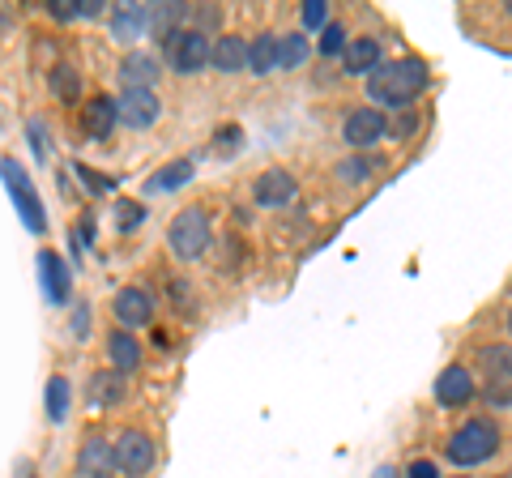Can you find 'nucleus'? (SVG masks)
Instances as JSON below:
<instances>
[{
  "mask_svg": "<svg viewBox=\"0 0 512 478\" xmlns=\"http://www.w3.org/2000/svg\"><path fill=\"white\" fill-rule=\"evenodd\" d=\"M427 86H431V69L419 56L380 60V65L367 73V99H372L376 107H393V111L410 107Z\"/></svg>",
  "mask_w": 512,
  "mask_h": 478,
  "instance_id": "f257e3e1",
  "label": "nucleus"
},
{
  "mask_svg": "<svg viewBox=\"0 0 512 478\" xmlns=\"http://www.w3.org/2000/svg\"><path fill=\"white\" fill-rule=\"evenodd\" d=\"M500 444H504V432L491 419H470L448 436L444 453H448V461H457V466L466 470V466H483V461H491L495 453H500Z\"/></svg>",
  "mask_w": 512,
  "mask_h": 478,
  "instance_id": "f03ea898",
  "label": "nucleus"
},
{
  "mask_svg": "<svg viewBox=\"0 0 512 478\" xmlns=\"http://www.w3.org/2000/svg\"><path fill=\"white\" fill-rule=\"evenodd\" d=\"M214 244V227H210V214L197 210V205H188V210H180L171 218L167 227V248L175 261H201L205 252H210Z\"/></svg>",
  "mask_w": 512,
  "mask_h": 478,
  "instance_id": "7ed1b4c3",
  "label": "nucleus"
},
{
  "mask_svg": "<svg viewBox=\"0 0 512 478\" xmlns=\"http://www.w3.org/2000/svg\"><path fill=\"white\" fill-rule=\"evenodd\" d=\"M163 47H167V65L171 73L180 77H197L210 69V39L197 35V30H171V35H163Z\"/></svg>",
  "mask_w": 512,
  "mask_h": 478,
  "instance_id": "20e7f679",
  "label": "nucleus"
},
{
  "mask_svg": "<svg viewBox=\"0 0 512 478\" xmlns=\"http://www.w3.org/2000/svg\"><path fill=\"white\" fill-rule=\"evenodd\" d=\"M0 175H5V188H9V197L13 205H18V214L22 222L35 235L47 231V214H43V197L35 193V184H30V175L18 167V158H0Z\"/></svg>",
  "mask_w": 512,
  "mask_h": 478,
  "instance_id": "39448f33",
  "label": "nucleus"
},
{
  "mask_svg": "<svg viewBox=\"0 0 512 478\" xmlns=\"http://www.w3.org/2000/svg\"><path fill=\"white\" fill-rule=\"evenodd\" d=\"M111 457H116V470L128 474V478H141V474H150L154 470V436L150 432H141V427H124V432L111 440Z\"/></svg>",
  "mask_w": 512,
  "mask_h": 478,
  "instance_id": "423d86ee",
  "label": "nucleus"
},
{
  "mask_svg": "<svg viewBox=\"0 0 512 478\" xmlns=\"http://www.w3.org/2000/svg\"><path fill=\"white\" fill-rule=\"evenodd\" d=\"M389 137V120H384V111H376V107H355L350 116L342 120V141L350 150H372V146H380V141Z\"/></svg>",
  "mask_w": 512,
  "mask_h": 478,
  "instance_id": "0eeeda50",
  "label": "nucleus"
},
{
  "mask_svg": "<svg viewBox=\"0 0 512 478\" xmlns=\"http://www.w3.org/2000/svg\"><path fill=\"white\" fill-rule=\"evenodd\" d=\"M163 120V99H158L154 90H124L116 99V124L124 129H154V124Z\"/></svg>",
  "mask_w": 512,
  "mask_h": 478,
  "instance_id": "6e6552de",
  "label": "nucleus"
},
{
  "mask_svg": "<svg viewBox=\"0 0 512 478\" xmlns=\"http://www.w3.org/2000/svg\"><path fill=\"white\" fill-rule=\"evenodd\" d=\"M299 197V180L286 167H269L256 175V184H252V201L261 205V210H286Z\"/></svg>",
  "mask_w": 512,
  "mask_h": 478,
  "instance_id": "1a4fd4ad",
  "label": "nucleus"
},
{
  "mask_svg": "<svg viewBox=\"0 0 512 478\" xmlns=\"http://www.w3.org/2000/svg\"><path fill=\"white\" fill-rule=\"evenodd\" d=\"M436 402L444 410H461V406H470L474 397H478V385H474V372L466 368V363H448V368L436 376Z\"/></svg>",
  "mask_w": 512,
  "mask_h": 478,
  "instance_id": "9d476101",
  "label": "nucleus"
},
{
  "mask_svg": "<svg viewBox=\"0 0 512 478\" xmlns=\"http://www.w3.org/2000/svg\"><path fill=\"white\" fill-rule=\"evenodd\" d=\"M111 312H116V325L128 329H141L154 321V299L146 286H124V291H116V299H111Z\"/></svg>",
  "mask_w": 512,
  "mask_h": 478,
  "instance_id": "9b49d317",
  "label": "nucleus"
},
{
  "mask_svg": "<svg viewBox=\"0 0 512 478\" xmlns=\"http://www.w3.org/2000/svg\"><path fill=\"white\" fill-rule=\"evenodd\" d=\"M116 474V457H111V440L90 432L82 436V449H77V478H111Z\"/></svg>",
  "mask_w": 512,
  "mask_h": 478,
  "instance_id": "f8f14e48",
  "label": "nucleus"
},
{
  "mask_svg": "<svg viewBox=\"0 0 512 478\" xmlns=\"http://www.w3.org/2000/svg\"><path fill=\"white\" fill-rule=\"evenodd\" d=\"M158 73H163V65H158V56H150V52H124L120 69H116L124 90H154Z\"/></svg>",
  "mask_w": 512,
  "mask_h": 478,
  "instance_id": "ddd939ff",
  "label": "nucleus"
},
{
  "mask_svg": "<svg viewBox=\"0 0 512 478\" xmlns=\"http://www.w3.org/2000/svg\"><path fill=\"white\" fill-rule=\"evenodd\" d=\"M111 129H116V99H107V94H99V99H90L82 107V133L90 141H107Z\"/></svg>",
  "mask_w": 512,
  "mask_h": 478,
  "instance_id": "4468645a",
  "label": "nucleus"
},
{
  "mask_svg": "<svg viewBox=\"0 0 512 478\" xmlns=\"http://www.w3.org/2000/svg\"><path fill=\"white\" fill-rule=\"evenodd\" d=\"M192 175H197V158H171L167 167H158L150 180H146V193L158 197V193H175V188H184Z\"/></svg>",
  "mask_w": 512,
  "mask_h": 478,
  "instance_id": "2eb2a0df",
  "label": "nucleus"
},
{
  "mask_svg": "<svg viewBox=\"0 0 512 478\" xmlns=\"http://www.w3.org/2000/svg\"><path fill=\"white\" fill-rule=\"evenodd\" d=\"M210 65L218 73H244L248 69V43L239 35H218L210 43Z\"/></svg>",
  "mask_w": 512,
  "mask_h": 478,
  "instance_id": "dca6fc26",
  "label": "nucleus"
},
{
  "mask_svg": "<svg viewBox=\"0 0 512 478\" xmlns=\"http://www.w3.org/2000/svg\"><path fill=\"white\" fill-rule=\"evenodd\" d=\"M107 359H111V372H120V376L137 372V368H141V342L133 338V333L116 329V333L107 338Z\"/></svg>",
  "mask_w": 512,
  "mask_h": 478,
  "instance_id": "f3484780",
  "label": "nucleus"
},
{
  "mask_svg": "<svg viewBox=\"0 0 512 478\" xmlns=\"http://www.w3.org/2000/svg\"><path fill=\"white\" fill-rule=\"evenodd\" d=\"M342 65H346V73H372L376 65H380V39H372V35H359V39H350L346 47H342Z\"/></svg>",
  "mask_w": 512,
  "mask_h": 478,
  "instance_id": "a211bd4d",
  "label": "nucleus"
},
{
  "mask_svg": "<svg viewBox=\"0 0 512 478\" xmlns=\"http://www.w3.org/2000/svg\"><path fill=\"white\" fill-rule=\"evenodd\" d=\"M146 26H150V5H120V13H111V35H116V43H137Z\"/></svg>",
  "mask_w": 512,
  "mask_h": 478,
  "instance_id": "6ab92c4d",
  "label": "nucleus"
},
{
  "mask_svg": "<svg viewBox=\"0 0 512 478\" xmlns=\"http://www.w3.org/2000/svg\"><path fill=\"white\" fill-rule=\"evenodd\" d=\"M39 269H43V291L52 304H64L69 299V269H64V261L56 257V252H39Z\"/></svg>",
  "mask_w": 512,
  "mask_h": 478,
  "instance_id": "aec40b11",
  "label": "nucleus"
},
{
  "mask_svg": "<svg viewBox=\"0 0 512 478\" xmlns=\"http://www.w3.org/2000/svg\"><path fill=\"white\" fill-rule=\"evenodd\" d=\"M86 402H90L94 410L120 406V402H124V376H120V372H99V376H90Z\"/></svg>",
  "mask_w": 512,
  "mask_h": 478,
  "instance_id": "412c9836",
  "label": "nucleus"
},
{
  "mask_svg": "<svg viewBox=\"0 0 512 478\" xmlns=\"http://www.w3.org/2000/svg\"><path fill=\"white\" fill-rule=\"evenodd\" d=\"M248 69L256 73V77H269V73H278V35H256L252 43H248Z\"/></svg>",
  "mask_w": 512,
  "mask_h": 478,
  "instance_id": "4be33fe9",
  "label": "nucleus"
},
{
  "mask_svg": "<svg viewBox=\"0 0 512 478\" xmlns=\"http://www.w3.org/2000/svg\"><path fill=\"white\" fill-rule=\"evenodd\" d=\"M47 90H52L60 103H77L82 99V73L73 65H52L47 69Z\"/></svg>",
  "mask_w": 512,
  "mask_h": 478,
  "instance_id": "5701e85b",
  "label": "nucleus"
},
{
  "mask_svg": "<svg viewBox=\"0 0 512 478\" xmlns=\"http://www.w3.org/2000/svg\"><path fill=\"white\" fill-rule=\"evenodd\" d=\"M312 56V43L303 30H291V35H278V69H303Z\"/></svg>",
  "mask_w": 512,
  "mask_h": 478,
  "instance_id": "b1692460",
  "label": "nucleus"
},
{
  "mask_svg": "<svg viewBox=\"0 0 512 478\" xmlns=\"http://www.w3.org/2000/svg\"><path fill=\"white\" fill-rule=\"evenodd\" d=\"M43 402H47V419H52V423H64V419H69V406H73L69 380H64V376H52V380H47Z\"/></svg>",
  "mask_w": 512,
  "mask_h": 478,
  "instance_id": "393cba45",
  "label": "nucleus"
},
{
  "mask_svg": "<svg viewBox=\"0 0 512 478\" xmlns=\"http://www.w3.org/2000/svg\"><path fill=\"white\" fill-rule=\"evenodd\" d=\"M333 175H338L342 184L359 188V184H367V180H372V158H363V154H350V158H342V163L333 167Z\"/></svg>",
  "mask_w": 512,
  "mask_h": 478,
  "instance_id": "a878e982",
  "label": "nucleus"
},
{
  "mask_svg": "<svg viewBox=\"0 0 512 478\" xmlns=\"http://www.w3.org/2000/svg\"><path fill=\"white\" fill-rule=\"evenodd\" d=\"M350 43V35H346V26L342 22H329L325 30H320V39H316V52L325 56V60H333V56H342V47Z\"/></svg>",
  "mask_w": 512,
  "mask_h": 478,
  "instance_id": "bb28decb",
  "label": "nucleus"
},
{
  "mask_svg": "<svg viewBox=\"0 0 512 478\" xmlns=\"http://www.w3.org/2000/svg\"><path fill=\"white\" fill-rule=\"evenodd\" d=\"M210 150H214V158H235L239 150H244V129H239V124H227V129H218Z\"/></svg>",
  "mask_w": 512,
  "mask_h": 478,
  "instance_id": "cd10ccee",
  "label": "nucleus"
},
{
  "mask_svg": "<svg viewBox=\"0 0 512 478\" xmlns=\"http://www.w3.org/2000/svg\"><path fill=\"white\" fill-rule=\"evenodd\" d=\"M508 342H491V346H483V368H487V376L491 380H508Z\"/></svg>",
  "mask_w": 512,
  "mask_h": 478,
  "instance_id": "c85d7f7f",
  "label": "nucleus"
},
{
  "mask_svg": "<svg viewBox=\"0 0 512 478\" xmlns=\"http://www.w3.org/2000/svg\"><path fill=\"white\" fill-rule=\"evenodd\" d=\"M188 30L210 39V30H222V9L218 5H201V9H188Z\"/></svg>",
  "mask_w": 512,
  "mask_h": 478,
  "instance_id": "c756f323",
  "label": "nucleus"
},
{
  "mask_svg": "<svg viewBox=\"0 0 512 478\" xmlns=\"http://www.w3.org/2000/svg\"><path fill=\"white\" fill-rule=\"evenodd\" d=\"M141 222H146V210H141V201H120V205H116V231H120V235L137 231Z\"/></svg>",
  "mask_w": 512,
  "mask_h": 478,
  "instance_id": "7c9ffc66",
  "label": "nucleus"
},
{
  "mask_svg": "<svg viewBox=\"0 0 512 478\" xmlns=\"http://www.w3.org/2000/svg\"><path fill=\"white\" fill-rule=\"evenodd\" d=\"M333 18H329V5L325 0H303V26L308 30H325Z\"/></svg>",
  "mask_w": 512,
  "mask_h": 478,
  "instance_id": "2f4dec72",
  "label": "nucleus"
},
{
  "mask_svg": "<svg viewBox=\"0 0 512 478\" xmlns=\"http://www.w3.org/2000/svg\"><path fill=\"white\" fill-rule=\"evenodd\" d=\"M414 129H419V111H414V107H402V116L393 120V141L414 137Z\"/></svg>",
  "mask_w": 512,
  "mask_h": 478,
  "instance_id": "473e14b6",
  "label": "nucleus"
},
{
  "mask_svg": "<svg viewBox=\"0 0 512 478\" xmlns=\"http://www.w3.org/2000/svg\"><path fill=\"white\" fill-rule=\"evenodd\" d=\"M483 402L491 410H508V402H512V397H508V380H491V385L483 389Z\"/></svg>",
  "mask_w": 512,
  "mask_h": 478,
  "instance_id": "72a5a7b5",
  "label": "nucleus"
},
{
  "mask_svg": "<svg viewBox=\"0 0 512 478\" xmlns=\"http://www.w3.org/2000/svg\"><path fill=\"white\" fill-rule=\"evenodd\" d=\"M171 299H175V308H180V316H192V291L184 278H171Z\"/></svg>",
  "mask_w": 512,
  "mask_h": 478,
  "instance_id": "f704fd0d",
  "label": "nucleus"
},
{
  "mask_svg": "<svg viewBox=\"0 0 512 478\" xmlns=\"http://www.w3.org/2000/svg\"><path fill=\"white\" fill-rule=\"evenodd\" d=\"M73 171H77V180H82V184L90 188V193H107V188H111V180H103L99 171H90V167H82V163H77Z\"/></svg>",
  "mask_w": 512,
  "mask_h": 478,
  "instance_id": "c9c22d12",
  "label": "nucleus"
},
{
  "mask_svg": "<svg viewBox=\"0 0 512 478\" xmlns=\"http://www.w3.org/2000/svg\"><path fill=\"white\" fill-rule=\"evenodd\" d=\"M406 478H440V470H436V461L431 457H414L406 466Z\"/></svg>",
  "mask_w": 512,
  "mask_h": 478,
  "instance_id": "e433bc0d",
  "label": "nucleus"
},
{
  "mask_svg": "<svg viewBox=\"0 0 512 478\" xmlns=\"http://www.w3.org/2000/svg\"><path fill=\"white\" fill-rule=\"evenodd\" d=\"M103 0H73V18H99Z\"/></svg>",
  "mask_w": 512,
  "mask_h": 478,
  "instance_id": "4c0bfd02",
  "label": "nucleus"
},
{
  "mask_svg": "<svg viewBox=\"0 0 512 478\" xmlns=\"http://www.w3.org/2000/svg\"><path fill=\"white\" fill-rule=\"evenodd\" d=\"M86 333H90V304L73 312V338H86Z\"/></svg>",
  "mask_w": 512,
  "mask_h": 478,
  "instance_id": "58836bf2",
  "label": "nucleus"
},
{
  "mask_svg": "<svg viewBox=\"0 0 512 478\" xmlns=\"http://www.w3.org/2000/svg\"><path fill=\"white\" fill-rule=\"evenodd\" d=\"M52 18H60V22H73V0H52Z\"/></svg>",
  "mask_w": 512,
  "mask_h": 478,
  "instance_id": "ea45409f",
  "label": "nucleus"
},
{
  "mask_svg": "<svg viewBox=\"0 0 512 478\" xmlns=\"http://www.w3.org/2000/svg\"><path fill=\"white\" fill-rule=\"evenodd\" d=\"M30 146H35L39 158H47V146H43V124L39 120H30Z\"/></svg>",
  "mask_w": 512,
  "mask_h": 478,
  "instance_id": "a19ab883",
  "label": "nucleus"
},
{
  "mask_svg": "<svg viewBox=\"0 0 512 478\" xmlns=\"http://www.w3.org/2000/svg\"><path fill=\"white\" fill-rule=\"evenodd\" d=\"M372 478H402V474H397V470H393V466H380V470H376V474H372Z\"/></svg>",
  "mask_w": 512,
  "mask_h": 478,
  "instance_id": "79ce46f5",
  "label": "nucleus"
},
{
  "mask_svg": "<svg viewBox=\"0 0 512 478\" xmlns=\"http://www.w3.org/2000/svg\"><path fill=\"white\" fill-rule=\"evenodd\" d=\"M457 478H466V474H457Z\"/></svg>",
  "mask_w": 512,
  "mask_h": 478,
  "instance_id": "37998d69",
  "label": "nucleus"
},
{
  "mask_svg": "<svg viewBox=\"0 0 512 478\" xmlns=\"http://www.w3.org/2000/svg\"><path fill=\"white\" fill-rule=\"evenodd\" d=\"M500 478H508V474H500Z\"/></svg>",
  "mask_w": 512,
  "mask_h": 478,
  "instance_id": "c03bdc74",
  "label": "nucleus"
}]
</instances>
